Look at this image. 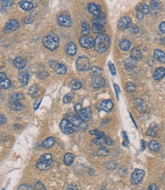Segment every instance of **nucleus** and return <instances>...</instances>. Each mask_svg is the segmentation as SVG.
<instances>
[{
	"label": "nucleus",
	"instance_id": "25",
	"mask_svg": "<svg viewBox=\"0 0 165 190\" xmlns=\"http://www.w3.org/2000/svg\"><path fill=\"white\" fill-rule=\"evenodd\" d=\"M19 5L24 11H31L34 8V5L32 2H28V1H21L19 2Z\"/></svg>",
	"mask_w": 165,
	"mask_h": 190
},
{
	"label": "nucleus",
	"instance_id": "61",
	"mask_svg": "<svg viewBox=\"0 0 165 190\" xmlns=\"http://www.w3.org/2000/svg\"><path fill=\"white\" fill-rule=\"evenodd\" d=\"M141 146H142V151H144L145 148V143L144 140H142L141 141Z\"/></svg>",
	"mask_w": 165,
	"mask_h": 190
},
{
	"label": "nucleus",
	"instance_id": "29",
	"mask_svg": "<svg viewBox=\"0 0 165 190\" xmlns=\"http://www.w3.org/2000/svg\"><path fill=\"white\" fill-rule=\"evenodd\" d=\"M75 156L71 153H67L64 156V163L66 166H70L74 162Z\"/></svg>",
	"mask_w": 165,
	"mask_h": 190
},
{
	"label": "nucleus",
	"instance_id": "45",
	"mask_svg": "<svg viewBox=\"0 0 165 190\" xmlns=\"http://www.w3.org/2000/svg\"><path fill=\"white\" fill-rule=\"evenodd\" d=\"M91 75H92L93 77H98L99 75L101 74V70H100V68H97V67H93L92 68H91Z\"/></svg>",
	"mask_w": 165,
	"mask_h": 190
},
{
	"label": "nucleus",
	"instance_id": "50",
	"mask_svg": "<svg viewBox=\"0 0 165 190\" xmlns=\"http://www.w3.org/2000/svg\"><path fill=\"white\" fill-rule=\"evenodd\" d=\"M72 101V97L70 96V94H66V96L63 98V103L64 104H69Z\"/></svg>",
	"mask_w": 165,
	"mask_h": 190
},
{
	"label": "nucleus",
	"instance_id": "39",
	"mask_svg": "<svg viewBox=\"0 0 165 190\" xmlns=\"http://www.w3.org/2000/svg\"><path fill=\"white\" fill-rule=\"evenodd\" d=\"M70 86H71L72 89L76 91V90L81 89V87H82V84L78 80H73V81H71Z\"/></svg>",
	"mask_w": 165,
	"mask_h": 190
},
{
	"label": "nucleus",
	"instance_id": "60",
	"mask_svg": "<svg viewBox=\"0 0 165 190\" xmlns=\"http://www.w3.org/2000/svg\"><path fill=\"white\" fill-rule=\"evenodd\" d=\"M148 63L149 65H153V64H154V58L152 56H148Z\"/></svg>",
	"mask_w": 165,
	"mask_h": 190
},
{
	"label": "nucleus",
	"instance_id": "4",
	"mask_svg": "<svg viewBox=\"0 0 165 190\" xmlns=\"http://www.w3.org/2000/svg\"><path fill=\"white\" fill-rule=\"evenodd\" d=\"M77 69L81 72H85L90 68V60L85 56H81L76 60Z\"/></svg>",
	"mask_w": 165,
	"mask_h": 190
},
{
	"label": "nucleus",
	"instance_id": "55",
	"mask_svg": "<svg viewBox=\"0 0 165 190\" xmlns=\"http://www.w3.org/2000/svg\"><path fill=\"white\" fill-rule=\"evenodd\" d=\"M113 86H114V89H115L116 94H117V98L118 99L119 94H120V88H119L118 85H116V84H114V85H113Z\"/></svg>",
	"mask_w": 165,
	"mask_h": 190
},
{
	"label": "nucleus",
	"instance_id": "62",
	"mask_svg": "<svg viewBox=\"0 0 165 190\" xmlns=\"http://www.w3.org/2000/svg\"><path fill=\"white\" fill-rule=\"evenodd\" d=\"M0 77H1V81H2V80L6 78V75H5V73H3V72H1V73H0Z\"/></svg>",
	"mask_w": 165,
	"mask_h": 190
},
{
	"label": "nucleus",
	"instance_id": "41",
	"mask_svg": "<svg viewBox=\"0 0 165 190\" xmlns=\"http://www.w3.org/2000/svg\"><path fill=\"white\" fill-rule=\"evenodd\" d=\"M89 133L91 135H94L96 138H101V137L105 136V134L103 132H100L99 130H92V131H90Z\"/></svg>",
	"mask_w": 165,
	"mask_h": 190
},
{
	"label": "nucleus",
	"instance_id": "49",
	"mask_svg": "<svg viewBox=\"0 0 165 190\" xmlns=\"http://www.w3.org/2000/svg\"><path fill=\"white\" fill-rule=\"evenodd\" d=\"M108 66H109V68H110V72H111L112 75H116L117 72H116L115 66H114V65H113V64L111 62H108Z\"/></svg>",
	"mask_w": 165,
	"mask_h": 190
},
{
	"label": "nucleus",
	"instance_id": "48",
	"mask_svg": "<svg viewBox=\"0 0 165 190\" xmlns=\"http://www.w3.org/2000/svg\"><path fill=\"white\" fill-rule=\"evenodd\" d=\"M34 190H47V188H45L44 184L41 182H36V183L34 184Z\"/></svg>",
	"mask_w": 165,
	"mask_h": 190
},
{
	"label": "nucleus",
	"instance_id": "28",
	"mask_svg": "<svg viewBox=\"0 0 165 190\" xmlns=\"http://www.w3.org/2000/svg\"><path fill=\"white\" fill-rule=\"evenodd\" d=\"M54 69H55V72H57L59 75H65L66 73V67L63 64H60L57 63L56 65V66L54 67Z\"/></svg>",
	"mask_w": 165,
	"mask_h": 190
},
{
	"label": "nucleus",
	"instance_id": "52",
	"mask_svg": "<svg viewBox=\"0 0 165 190\" xmlns=\"http://www.w3.org/2000/svg\"><path fill=\"white\" fill-rule=\"evenodd\" d=\"M149 11H150V8L147 5H143V9H142V12L144 15H147V14L149 13Z\"/></svg>",
	"mask_w": 165,
	"mask_h": 190
},
{
	"label": "nucleus",
	"instance_id": "38",
	"mask_svg": "<svg viewBox=\"0 0 165 190\" xmlns=\"http://www.w3.org/2000/svg\"><path fill=\"white\" fill-rule=\"evenodd\" d=\"M24 99V97L21 93H15L10 97V101L14 102V101H18L20 100Z\"/></svg>",
	"mask_w": 165,
	"mask_h": 190
},
{
	"label": "nucleus",
	"instance_id": "13",
	"mask_svg": "<svg viewBox=\"0 0 165 190\" xmlns=\"http://www.w3.org/2000/svg\"><path fill=\"white\" fill-rule=\"evenodd\" d=\"M93 143L96 144L97 145H111L113 144V141L110 138H107V136L101 137V138H96L92 140Z\"/></svg>",
	"mask_w": 165,
	"mask_h": 190
},
{
	"label": "nucleus",
	"instance_id": "11",
	"mask_svg": "<svg viewBox=\"0 0 165 190\" xmlns=\"http://www.w3.org/2000/svg\"><path fill=\"white\" fill-rule=\"evenodd\" d=\"M132 20L130 17L125 16L123 17L120 19L118 22V28L121 30H126L128 28H130L131 25Z\"/></svg>",
	"mask_w": 165,
	"mask_h": 190
},
{
	"label": "nucleus",
	"instance_id": "32",
	"mask_svg": "<svg viewBox=\"0 0 165 190\" xmlns=\"http://www.w3.org/2000/svg\"><path fill=\"white\" fill-rule=\"evenodd\" d=\"M92 31L94 34H102L103 32L105 31V28L103 25H93Z\"/></svg>",
	"mask_w": 165,
	"mask_h": 190
},
{
	"label": "nucleus",
	"instance_id": "58",
	"mask_svg": "<svg viewBox=\"0 0 165 190\" xmlns=\"http://www.w3.org/2000/svg\"><path fill=\"white\" fill-rule=\"evenodd\" d=\"M125 64H126V67H128V65H130V67H129V68H133V67L135 66L134 62H133V61H130V60H127Z\"/></svg>",
	"mask_w": 165,
	"mask_h": 190
},
{
	"label": "nucleus",
	"instance_id": "57",
	"mask_svg": "<svg viewBox=\"0 0 165 190\" xmlns=\"http://www.w3.org/2000/svg\"><path fill=\"white\" fill-rule=\"evenodd\" d=\"M66 190H78V186L75 184H70L69 185H68Z\"/></svg>",
	"mask_w": 165,
	"mask_h": 190
},
{
	"label": "nucleus",
	"instance_id": "33",
	"mask_svg": "<svg viewBox=\"0 0 165 190\" xmlns=\"http://www.w3.org/2000/svg\"><path fill=\"white\" fill-rule=\"evenodd\" d=\"M109 154H110V151L104 146H101L100 148H99L97 151V154L100 157H106L109 155Z\"/></svg>",
	"mask_w": 165,
	"mask_h": 190
},
{
	"label": "nucleus",
	"instance_id": "44",
	"mask_svg": "<svg viewBox=\"0 0 165 190\" xmlns=\"http://www.w3.org/2000/svg\"><path fill=\"white\" fill-rule=\"evenodd\" d=\"M13 1H9V0H2L1 1V6L2 8H9L10 6L13 5Z\"/></svg>",
	"mask_w": 165,
	"mask_h": 190
},
{
	"label": "nucleus",
	"instance_id": "46",
	"mask_svg": "<svg viewBox=\"0 0 165 190\" xmlns=\"http://www.w3.org/2000/svg\"><path fill=\"white\" fill-rule=\"evenodd\" d=\"M136 89V86L133 83H127L126 85V90L128 92H134Z\"/></svg>",
	"mask_w": 165,
	"mask_h": 190
},
{
	"label": "nucleus",
	"instance_id": "21",
	"mask_svg": "<svg viewBox=\"0 0 165 190\" xmlns=\"http://www.w3.org/2000/svg\"><path fill=\"white\" fill-rule=\"evenodd\" d=\"M106 14L105 13H101L99 14L97 16H96L94 19L92 20L94 25H104V23L106 22Z\"/></svg>",
	"mask_w": 165,
	"mask_h": 190
},
{
	"label": "nucleus",
	"instance_id": "51",
	"mask_svg": "<svg viewBox=\"0 0 165 190\" xmlns=\"http://www.w3.org/2000/svg\"><path fill=\"white\" fill-rule=\"evenodd\" d=\"M49 76V74L47 72H41L40 73H38V77H39L40 78H42V79H44V78H47V77Z\"/></svg>",
	"mask_w": 165,
	"mask_h": 190
},
{
	"label": "nucleus",
	"instance_id": "24",
	"mask_svg": "<svg viewBox=\"0 0 165 190\" xmlns=\"http://www.w3.org/2000/svg\"><path fill=\"white\" fill-rule=\"evenodd\" d=\"M154 56L160 63H165V53H163L162 50L158 49L155 50H154Z\"/></svg>",
	"mask_w": 165,
	"mask_h": 190
},
{
	"label": "nucleus",
	"instance_id": "15",
	"mask_svg": "<svg viewBox=\"0 0 165 190\" xmlns=\"http://www.w3.org/2000/svg\"><path fill=\"white\" fill-rule=\"evenodd\" d=\"M71 122L72 123L73 125L76 127H79V128H87V125L83 122V119L79 116H74L72 118Z\"/></svg>",
	"mask_w": 165,
	"mask_h": 190
},
{
	"label": "nucleus",
	"instance_id": "63",
	"mask_svg": "<svg viewBox=\"0 0 165 190\" xmlns=\"http://www.w3.org/2000/svg\"><path fill=\"white\" fill-rule=\"evenodd\" d=\"M39 104H41V102H39L38 104H37V103H34V110H36L38 108V107H39Z\"/></svg>",
	"mask_w": 165,
	"mask_h": 190
},
{
	"label": "nucleus",
	"instance_id": "31",
	"mask_svg": "<svg viewBox=\"0 0 165 190\" xmlns=\"http://www.w3.org/2000/svg\"><path fill=\"white\" fill-rule=\"evenodd\" d=\"M91 31V27H90L89 24L86 21L81 24V33L83 34V36H87V34H89Z\"/></svg>",
	"mask_w": 165,
	"mask_h": 190
},
{
	"label": "nucleus",
	"instance_id": "35",
	"mask_svg": "<svg viewBox=\"0 0 165 190\" xmlns=\"http://www.w3.org/2000/svg\"><path fill=\"white\" fill-rule=\"evenodd\" d=\"M143 9V5L142 3H139L136 6V12H137V18L139 20H142L144 18V14L142 12Z\"/></svg>",
	"mask_w": 165,
	"mask_h": 190
},
{
	"label": "nucleus",
	"instance_id": "30",
	"mask_svg": "<svg viewBox=\"0 0 165 190\" xmlns=\"http://www.w3.org/2000/svg\"><path fill=\"white\" fill-rule=\"evenodd\" d=\"M149 148L154 152H158L160 150V145L157 141L153 140L149 142Z\"/></svg>",
	"mask_w": 165,
	"mask_h": 190
},
{
	"label": "nucleus",
	"instance_id": "2",
	"mask_svg": "<svg viewBox=\"0 0 165 190\" xmlns=\"http://www.w3.org/2000/svg\"><path fill=\"white\" fill-rule=\"evenodd\" d=\"M59 38L54 32H50L43 39V44L44 47L51 51H54L59 47Z\"/></svg>",
	"mask_w": 165,
	"mask_h": 190
},
{
	"label": "nucleus",
	"instance_id": "54",
	"mask_svg": "<svg viewBox=\"0 0 165 190\" xmlns=\"http://www.w3.org/2000/svg\"><path fill=\"white\" fill-rule=\"evenodd\" d=\"M148 190H159V188H158V186L156 185V184L152 183V184H151L150 185H149Z\"/></svg>",
	"mask_w": 165,
	"mask_h": 190
},
{
	"label": "nucleus",
	"instance_id": "27",
	"mask_svg": "<svg viewBox=\"0 0 165 190\" xmlns=\"http://www.w3.org/2000/svg\"><path fill=\"white\" fill-rule=\"evenodd\" d=\"M130 57L133 60L137 61L141 59L142 58V53L141 51L139 50V49L138 48H134V49L132 50L131 53H130Z\"/></svg>",
	"mask_w": 165,
	"mask_h": 190
},
{
	"label": "nucleus",
	"instance_id": "59",
	"mask_svg": "<svg viewBox=\"0 0 165 190\" xmlns=\"http://www.w3.org/2000/svg\"><path fill=\"white\" fill-rule=\"evenodd\" d=\"M159 29H160V32L165 33V21H163V22L160 24V26H159Z\"/></svg>",
	"mask_w": 165,
	"mask_h": 190
},
{
	"label": "nucleus",
	"instance_id": "40",
	"mask_svg": "<svg viewBox=\"0 0 165 190\" xmlns=\"http://www.w3.org/2000/svg\"><path fill=\"white\" fill-rule=\"evenodd\" d=\"M11 81L8 79V78H5V79L0 81V86H1V88H2V89H8L11 87Z\"/></svg>",
	"mask_w": 165,
	"mask_h": 190
},
{
	"label": "nucleus",
	"instance_id": "36",
	"mask_svg": "<svg viewBox=\"0 0 165 190\" xmlns=\"http://www.w3.org/2000/svg\"><path fill=\"white\" fill-rule=\"evenodd\" d=\"M29 94L33 98H35L39 94V88L37 85H34L31 87L29 89Z\"/></svg>",
	"mask_w": 165,
	"mask_h": 190
},
{
	"label": "nucleus",
	"instance_id": "20",
	"mask_svg": "<svg viewBox=\"0 0 165 190\" xmlns=\"http://www.w3.org/2000/svg\"><path fill=\"white\" fill-rule=\"evenodd\" d=\"M157 132H158V126L156 123H152L151 125L149 126V128H148L146 134L149 136L152 137H156L157 136Z\"/></svg>",
	"mask_w": 165,
	"mask_h": 190
},
{
	"label": "nucleus",
	"instance_id": "5",
	"mask_svg": "<svg viewBox=\"0 0 165 190\" xmlns=\"http://www.w3.org/2000/svg\"><path fill=\"white\" fill-rule=\"evenodd\" d=\"M145 173L144 170L140 169H136L135 170L134 172L132 174V177H131V182L133 185H138L140 182L142 181L143 178L145 176Z\"/></svg>",
	"mask_w": 165,
	"mask_h": 190
},
{
	"label": "nucleus",
	"instance_id": "18",
	"mask_svg": "<svg viewBox=\"0 0 165 190\" xmlns=\"http://www.w3.org/2000/svg\"><path fill=\"white\" fill-rule=\"evenodd\" d=\"M113 107V103L110 100H105L103 101L100 104V108L105 112H110Z\"/></svg>",
	"mask_w": 165,
	"mask_h": 190
},
{
	"label": "nucleus",
	"instance_id": "53",
	"mask_svg": "<svg viewBox=\"0 0 165 190\" xmlns=\"http://www.w3.org/2000/svg\"><path fill=\"white\" fill-rule=\"evenodd\" d=\"M130 30V32L133 33V34H136V33H137L138 31H139V28H138V27L136 26V25H133V26H131Z\"/></svg>",
	"mask_w": 165,
	"mask_h": 190
},
{
	"label": "nucleus",
	"instance_id": "1",
	"mask_svg": "<svg viewBox=\"0 0 165 190\" xmlns=\"http://www.w3.org/2000/svg\"><path fill=\"white\" fill-rule=\"evenodd\" d=\"M110 45V38L107 34H99L98 36L95 39V44H94V47L95 50L98 53H104Z\"/></svg>",
	"mask_w": 165,
	"mask_h": 190
},
{
	"label": "nucleus",
	"instance_id": "3",
	"mask_svg": "<svg viewBox=\"0 0 165 190\" xmlns=\"http://www.w3.org/2000/svg\"><path fill=\"white\" fill-rule=\"evenodd\" d=\"M53 162V157L50 153L43 154L37 162L36 167L39 170H45L51 165Z\"/></svg>",
	"mask_w": 165,
	"mask_h": 190
},
{
	"label": "nucleus",
	"instance_id": "10",
	"mask_svg": "<svg viewBox=\"0 0 165 190\" xmlns=\"http://www.w3.org/2000/svg\"><path fill=\"white\" fill-rule=\"evenodd\" d=\"M77 113L84 121L90 120L91 119V116H92L91 107H86L84 108V109L81 108L79 110L77 111Z\"/></svg>",
	"mask_w": 165,
	"mask_h": 190
},
{
	"label": "nucleus",
	"instance_id": "43",
	"mask_svg": "<svg viewBox=\"0 0 165 190\" xmlns=\"http://www.w3.org/2000/svg\"><path fill=\"white\" fill-rule=\"evenodd\" d=\"M105 166L107 170H113L116 169V167H117V164L114 161H108L107 163H106Z\"/></svg>",
	"mask_w": 165,
	"mask_h": 190
},
{
	"label": "nucleus",
	"instance_id": "6",
	"mask_svg": "<svg viewBox=\"0 0 165 190\" xmlns=\"http://www.w3.org/2000/svg\"><path fill=\"white\" fill-rule=\"evenodd\" d=\"M60 128L61 131L65 134H72L75 132L74 125L70 121L66 119H64L60 122Z\"/></svg>",
	"mask_w": 165,
	"mask_h": 190
},
{
	"label": "nucleus",
	"instance_id": "64",
	"mask_svg": "<svg viewBox=\"0 0 165 190\" xmlns=\"http://www.w3.org/2000/svg\"><path fill=\"white\" fill-rule=\"evenodd\" d=\"M2 190H5V188H2Z\"/></svg>",
	"mask_w": 165,
	"mask_h": 190
},
{
	"label": "nucleus",
	"instance_id": "26",
	"mask_svg": "<svg viewBox=\"0 0 165 190\" xmlns=\"http://www.w3.org/2000/svg\"><path fill=\"white\" fill-rule=\"evenodd\" d=\"M54 144H55V138L53 137H49L43 141L42 145L44 148H50L53 146Z\"/></svg>",
	"mask_w": 165,
	"mask_h": 190
},
{
	"label": "nucleus",
	"instance_id": "7",
	"mask_svg": "<svg viewBox=\"0 0 165 190\" xmlns=\"http://www.w3.org/2000/svg\"><path fill=\"white\" fill-rule=\"evenodd\" d=\"M79 44L81 47L85 49H91L94 47L95 41L92 38L88 36H81L79 38Z\"/></svg>",
	"mask_w": 165,
	"mask_h": 190
},
{
	"label": "nucleus",
	"instance_id": "17",
	"mask_svg": "<svg viewBox=\"0 0 165 190\" xmlns=\"http://www.w3.org/2000/svg\"><path fill=\"white\" fill-rule=\"evenodd\" d=\"M65 51L68 55L75 56L77 53V47L73 42H69L65 47Z\"/></svg>",
	"mask_w": 165,
	"mask_h": 190
},
{
	"label": "nucleus",
	"instance_id": "34",
	"mask_svg": "<svg viewBox=\"0 0 165 190\" xmlns=\"http://www.w3.org/2000/svg\"><path fill=\"white\" fill-rule=\"evenodd\" d=\"M120 47L123 51H127L130 50V47H131V43L128 40H123L120 43Z\"/></svg>",
	"mask_w": 165,
	"mask_h": 190
},
{
	"label": "nucleus",
	"instance_id": "14",
	"mask_svg": "<svg viewBox=\"0 0 165 190\" xmlns=\"http://www.w3.org/2000/svg\"><path fill=\"white\" fill-rule=\"evenodd\" d=\"M133 104H134L136 109L139 110V112H143V111L145 110L146 107H147L146 103L140 98H136L133 101Z\"/></svg>",
	"mask_w": 165,
	"mask_h": 190
},
{
	"label": "nucleus",
	"instance_id": "9",
	"mask_svg": "<svg viewBox=\"0 0 165 190\" xmlns=\"http://www.w3.org/2000/svg\"><path fill=\"white\" fill-rule=\"evenodd\" d=\"M19 27V23L17 20L11 19L8 20L5 23V26H4V31L5 32H10V31H14Z\"/></svg>",
	"mask_w": 165,
	"mask_h": 190
},
{
	"label": "nucleus",
	"instance_id": "47",
	"mask_svg": "<svg viewBox=\"0 0 165 190\" xmlns=\"http://www.w3.org/2000/svg\"><path fill=\"white\" fill-rule=\"evenodd\" d=\"M18 190H34V188L29 184L24 183L20 185L18 188Z\"/></svg>",
	"mask_w": 165,
	"mask_h": 190
},
{
	"label": "nucleus",
	"instance_id": "56",
	"mask_svg": "<svg viewBox=\"0 0 165 190\" xmlns=\"http://www.w3.org/2000/svg\"><path fill=\"white\" fill-rule=\"evenodd\" d=\"M5 122H6V118H5V116L1 114V116H0V125H2Z\"/></svg>",
	"mask_w": 165,
	"mask_h": 190
},
{
	"label": "nucleus",
	"instance_id": "16",
	"mask_svg": "<svg viewBox=\"0 0 165 190\" xmlns=\"http://www.w3.org/2000/svg\"><path fill=\"white\" fill-rule=\"evenodd\" d=\"M87 9L91 14L97 16L100 13H101V6L99 5H96L94 3H89L87 5Z\"/></svg>",
	"mask_w": 165,
	"mask_h": 190
},
{
	"label": "nucleus",
	"instance_id": "37",
	"mask_svg": "<svg viewBox=\"0 0 165 190\" xmlns=\"http://www.w3.org/2000/svg\"><path fill=\"white\" fill-rule=\"evenodd\" d=\"M10 107L13 110L19 111L22 109L23 106L19 101H14V102L10 103Z\"/></svg>",
	"mask_w": 165,
	"mask_h": 190
},
{
	"label": "nucleus",
	"instance_id": "22",
	"mask_svg": "<svg viewBox=\"0 0 165 190\" xmlns=\"http://www.w3.org/2000/svg\"><path fill=\"white\" fill-rule=\"evenodd\" d=\"M28 78H29V74L27 72H21L19 73L18 79H19L22 87L26 86L28 82Z\"/></svg>",
	"mask_w": 165,
	"mask_h": 190
},
{
	"label": "nucleus",
	"instance_id": "19",
	"mask_svg": "<svg viewBox=\"0 0 165 190\" xmlns=\"http://www.w3.org/2000/svg\"><path fill=\"white\" fill-rule=\"evenodd\" d=\"M165 76V68L160 67L157 68L153 73V78L156 81H159V80L162 79L163 77Z\"/></svg>",
	"mask_w": 165,
	"mask_h": 190
},
{
	"label": "nucleus",
	"instance_id": "23",
	"mask_svg": "<svg viewBox=\"0 0 165 190\" xmlns=\"http://www.w3.org/2000/svg\"><path fill=\"white\" fill-rule=\"evenodd\" d=\"M104 85H105V80L103 78H100V77L96 78L92 82V87L95 89L103 88V87H104Z\"/></svg>",
	"mask_w": 165,
	"mask_h": 190
},
{
	"label": "nucleus",
	"instance_id": "42",
	"mask_svg": "<svg viewBox=\"0 0 165 190\" xmlns=\"http://www.w3.org/2000/svg\"><path fill=\"white\" fill-rule=\"evenodd\" d=\"M150 5L153 9L157 10L160 8V2L159 1H156V0H151Z\"/></svg>",
	"mask_w": 165,
	"mask_h": 190
},
{
	"label": "nucleus",
	"instance_id": "8",
	"mask_svg": "<svg viewBox=\"0 0 165 190\" xmlns=\"http://www.w3.org/2000/svg\"><path fill=\"white\" fill-rule=\"evenodd\" d=\"M57 21H58L59 25L63 27H66V28H69L72 25V21L71 17L68 15H65V14L60 15L57 18Z\"/></svg>",
	"mask_w": 165,
	"mask_h": 190
},
{
	"label": "nucleus",
	"instance_id": "12",
	"mask_svg": "<svg viewBox=\"0 0 165 190\" xmlns=\"http://www.w3.org/2000/svg\"><path fill=\"white\" fill-rule=\"evenodd\" d=\"M13 65L16 68L21 70L26 66L27 59L21 56H17L13 60Z\"/></svg>",
	"mask_w": 165,
	"mask_h": 190
}]
</instances>
